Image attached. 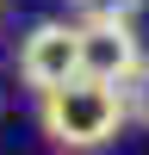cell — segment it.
Here are the masks:
<instances>
[{
  "mask_svg": "<svg viewBox=\"0 0 149 155\" xmlns=\"http://www.w3.org/2000/svg\"><path fill=\"white\" fill-rule=\"evenodd\" d=\"M37 124H44L50 143L68 149V155L106 149L112 137L131 124V112H124V87H106V81L74 74V81H62V87H50V93H37Z\"/></svg>",
  "mask_w": 149,
  "mask_h": 155,
  "instance_id": "obj_1",
  "label": "cell"
},
{
  "mask_svg": "<svg viewBox=\"0 0 149 155\" xmlns=\"http://www.w3.org/2000/svg\"><path fill=\"white\" fill-rule=\"evenodd\" d=\"M74 74H81V25L74 19H37L19 37V81L31 93H50Z\"/></svg>",
  "mask_w": 149,
  "mask_h": 155,
  "instance_id": "obj_2",
  "label": "cell"
},
{
  "mask_svg": "<svg viewBox=\"0 0 149 155\" xmlns=\"http://www.w3.org/2000/svg\"><path fill=\"white\" fill-rule=\"evenodd\" d=\"M143 62V37L137 25H81V74L87 81L124 87Z\"/></svg>",
  "mask_w": 149,
  "mask_h": 155,
  "instance_id": "obj_3",
  "label": "cell"
},
{
  "mask_svg": "<svg viewBox=\"0 0 149 155\" xmlns=\"http://www.w3.org/2000/svg\"><path fill=\"white\" fill-rule=\"evenodd\" d=\"M74 25H137L143 0H68Z\"/></svg>",
  "mask_w": 149,
  "mask_h": 155,
  "instance_id": "obj_4",
  "label": "cell"
},
{
  "mask_svg": "<svg viewBox=\"0 0 149 155\" xmlns=\"http://www.w3.org/2000/svg\"><path fill=\"white\" fill-rule=\"evenodd\" d=\"M124 112H131V124H143V130H149V56L137 62V74L124 81Z\"/></svg>",
  "mask_w": 149,
  "mask_h": 155,
  "instance_id": "obj_5",
  "label": "cell"
},
{
  "mask_svg": "<svg viewBox=\"0 0 149 155\" xmlns=\"http://www.w3.org/2000/svg\"><path fill=\"white\" fill-rule=\"evenodd\" d=\"M0 19H6V0H0Z\"/></svg>",
  "mask_w": 149,
  "mask_h": 155,
  "instance_id": "obj_6",
  "label": "cell"
}]
</instances>
